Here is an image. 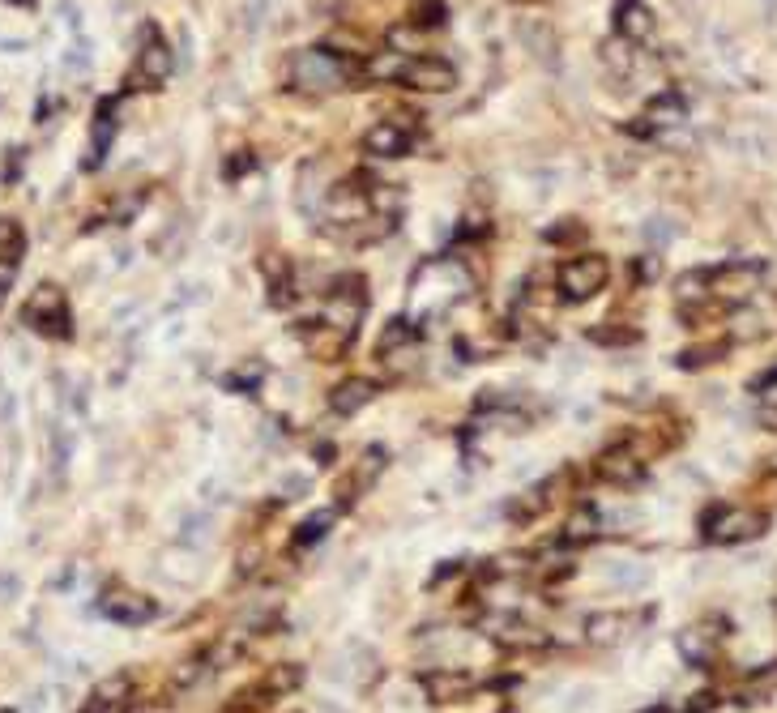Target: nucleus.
<instances>
[{"label":"nucleus","mask_w":777,"mask_h":713,"mask_svg":"<svg viewBox=\"0 0 777 713\" xmlns=\"http://www.w3.org/2000/svg\"><path fill=\"white\" fill-rule=\"evenodd\" d=\"M351 77H359L355 60L338 56L333 47H308L291 60V86L295 90H338Z\"/></svg>","instance_id":"1"},{"label":"nucleus","mask_w":777,"mask_h":713,"mask_svg":"<svg viewBox=\"0 0 777 713\" xmlns=\"http://www.w3.org/2000/svg\"><path fill=\"white\" fill-rule=\"evenodd\" d=\"M765 282V265L760 261H726L709 269V299L718 308H743Z\"/></svg>","instance_id":"2"},{"label":"nucleus","mask_w":777,"mask_h":713,"mask_svg":"<svg viewBox=\"0 0 777 713\" xmlns=\"http://www.w3.org/2000/svg\"><path fill=\"white\" fill-rule=\"evenodd\" d=\"M611 282V261L598 257V252H581V257H568L560 265V274H555V287L568 304H585V299H594L602 287Z\"/></svg>","instance_id":"3"},{"label":"nucleus","mask_w":777,"mask_h":713,"mask_svg":"<svg viewBox=\"0 0 777 713\" xmlns=\"http://www.w3.org/2000/svg\"><path fill=\"white\" fill-rule=\"evenodd\" d=\"M769 530V513L760 509H731V504H718V509H709L705 517V538L718 547H739V543H752Z\"/></svg>","instance_id":"4"},{"label":"nucleus","mask_w":777,"mask_h":713,"mask_svg":"<svg viewBox=\"0 0 777 713\" xmlns=\"http://www.w3.org/2000/svg\"><path fill=\"white\" fill-rule=\"evenodd\" d=\"M22 321L43 338H73L69 304H65V295H60V287H52V282L35 287V295H30L26 308H22Z\"/></svg>","instance_id":"5"},{"label":"nucleus","mask_w":777,"mask_h":713,"mask_svg":"<svg viewBox=\"0 0 777 713\" xmlns=\"http://www.w3.org/2000/svg\"><path fill=\"white\" fill-rule=\"evenodd\" d=\"M398 86H410L419 94H449L457 86V69L449 65L444 56H410L406 52V65L398 73Z\"/></svg>","instance_id":"6"},{"label":"nucleus","mask_w":777,"mask_h":713,"mask_svg":"<svg viewBox=\"0 0 777 713\" xmlns=\"http://www.w3.org/2000/svg\"><path fill=\"white\" fill-rule=\"evenodd\" d=\"M594 479L607 487H637L645 479V457L632 445H611L594 457Z\"/></svg>","instance_id":"7"},{"label":"nucleus","mask_w":777,"mask_h":713,"mask_svg":"<svg viewBox=\"0 0 777 713\" xmlns=\"http://www.w3.org/2000/svg\"><path fill=\"white\" fill-rule=\"evenodd\" d=\"M171 65H176V60H171V47L163 43V35H158V30L150 26L146 30V39H141V52H137V65H133V90H158L171 77Z\"/></svg>","instance_id":"8"},{"label":"nucleus","mask_w":777,"mask_h":713,"mask_svg":"<svg viewBox=\"0 0 777 713\" xmlns=\"http://www.w3.org/2000/svg\"><path fill=\"white\" fill-rule=\"evenodd\" d=\"M688 120V103H684V94L679 90H662L658 99H649V107L637 116V124H628L637 137H654L662 129H675V124H684Z\"/></svg>","instance_id":"9"},{"label":"nucleus","mask_w":777,"mask_h":713,"mask_svg":"<svg viewBox=\"0 0 777 713\" xmlns=\"http://www.w3.org/2000/svg\"><path fill=\"white\" fill-rule=\"evenodd\" d=\"M99 611L107 615L111 624H124V628H141V624H150L154 615H158L154 598L137 594V590H107L99 598Z\"/></svg>","instance_id":"10"},{"label":"nucleus","mask_w":777,"mask_h":713,"mask_svg":"<svg viewBox=\"0 0 777 713\" xmlns=\"http://www.w3.org/2000/svg\"><path fill=\"white\" fill-rule=\"evenodd\" d=\"M410 146H415V129L406 120H376L363 133V154L372 158H406Z\"/></svg>","instance_id":"11"},{"label":"nucleus","mask_w":777,"mask_h":713,"mask_svg":"<svg viewBox=\"0 0 777 713\" xmlns=\"http://www.w3.org/2000/svg\"><path fill=\"white\" fill-rule=\"evenodd\" d=\"M718 624L722 620H709V624H692L679 632V654H684L688 667H709V662L718 658V645L726 637V632H713Z\"/></svg>","instance_id":"12"},{"label":"nucleus","mask_w":777,"mask_h":713,"mask_svg":"<svg viewBox=\"0 0 777 713\" xmlns=\"http://www.w3.org/2000/svg\"><path fill=\"white\" fill-rule=\"evenodd\" d=\"M645 620H649L645 611H641V615H628V611H598V615H590V620H585V637H590L594 645H615V641L632 637V628L645 624Z\"/></svg>","instance_id":"13"},{"label":"nucleus","mask_w":777,"mask_h":713,"mask_svg":"<svg viewBox=\"0 0 777 713\" xmlns=\"http://www.w3.org/2000/svg\"><path fill=\"white\" fill-rule=\"evenodd\" d=\"M419 688L427 692V701L432 705H449V701H462V696L474 692V675H466V671H427L419 679Z\"/></svg>","instance_id":"14"},{"label":"nucleus","mask_w":777,"mask_h":713,"mask_svg":"<svg viewBox=\"0 0 777 713\" xmlns=\"http://www.w3.org/2000/svg\"><path fill=\"white\" fill-rule=\"evenodd\" d=\"M111 141H116V99H103L99 112H94V124H90V150H86V163H82L86 171L103 167Z\"/></svg>","instance_id":"15"},{"label":"nucleus","mask_w":777,"mask_h":713,"mask_svg":"<svg viewBox=\"0 0 777 713\" xmlns=\"http://www.w3.org/2000/svg\"><path fill=\"white\" fill-rule=\"evenodd\" d=\"M129 696H133V679L129 675H107L86 696L82 713H120L124 705H129Z\"/></svg>","instance_id":"16"},{"label":"nucleus","mask_w":777,"mask_h":713,"mask_svg":"<svg viewBox=\"0 0 777 713\" xmlns=\"http://www.w3.org/2000/svg\"><path fill=\"white\" fill-rule=\"evenodd\" d=\"M380 470H385V449H368V453H363V462H359V470H351L342 479V487H338V509H346L351 500H359L363 491H368L380 479Z\"/></svg>","instance_id":"17"},{"label":"nucleus","mask_w":777,"mask_h":713,"mask_svg":"<svg viewBox=\"0 0 777 713\" xmlns=\"http://www.w3.org/2000/svg\"><path fill=\"white\" fill-rule=\"evenodd\" d=\"M487 637L496 641L500 649H543L547 645V632L526 624V620H496Z\"/></svg>","instance_id":"18"},{"label":"nucleus","mask_w":777,"mask_h":713,"mask_svg":"<svg viewBox=\"0 0 777 713\" xmlns=\"http://www.w3.org/2000/svg\"><path fill=\"white\" fill-rule=\"evenodd\" d=\"M615 35H624L628 43H645L654 35V18L641 0H615Z\"/></svg>","instance_id":"19"},{"label":"nucleus","mask_w":777,"mask_h":713,"mask_svg":"<svg viewBox=\"0 0 777 713\" xmlns=\"http://www.w3.org/2000/svg\"><path fill=\"white\" fill-rule=\"evenodd\" d=\"M372 398H376V380L351 376V380H342V385L329 393V410H333V415H355V410H363Z\"/></svg>","instance_id":"20"},{"label":"nucleus","mask_w":777,"mask_h":713,"mask_svg":"<svg viewBox=\"0 0 777 713\" xmlns=\"http://www.w3.org/2000/svg\"><path fill=\"white\" fill-rule=\"evenodd\" d=\"M598 526H602V517H598L594 504H577V509L568 513L564 530H560V543H564V547H585V543H594V538H598Z\"/></svg>","instance_id":"21"},{"label":"nucleus","mask_w":777,"mask_h":713,"mask_svg":"<svg viewBox=\"0 0 777 713\" xmlns=\"http://www.w3.org/2000/svg\"><path fill=\"white\" fill-rule=\"evenodd\" d=\"M726 355H731V342H726V338L696 342V346H688V351H679V368L696 372V368H709V363H722Z\"/></svg>","instance_id":"22"},{"label":"nucleus","mask_w":777,"mask_h":713,"mask_svg":"<svg viewBox=\"0 0 777 713\" xmlns=\"http://www.w3.org/2000/svg\"><path fill=\"white\" fill-rule=\"evenodd\" d=\"M304 684V667H295V662H278V667H269V675L261 679V688L269 696H287Z\"/></svg>","instance_id":"23"},{"label":"nucleus","mask_w":777,"mask_h":713,"mask_svg":"<svg viewBox=\"0 0 777 713\" xmlns=\"http://www.w3.org/2000/svg\"><path fill=\"white\" fill-rule=\"evenodd\" d=\"M632 47H637V43H628L624 35H611L607 43H602V65H607L615 77H628V69H632Z\"/></svg>","instance_id":"24"},{"label":"nucleus","mask_w":777,"mask_h":713,"mask_svg":"<svg viewBox=\"0 0 777 713\" xmlns=\"http://www.w3.org/2000/svg\"><path fill=\"white\" fill-rule=\"evenodd\" d=\"M333 517H338V509H325V513H312L304 526L295 530V547H308V543H316V538H325L329 534V526H333Z\"/></svg>","instance_id":"25"},{"label":"nucleus","mask_w":777,"mask_h":713,"mask_svg":"<svg viewBox=\"0 0 777 713\" xmlns=\"http://www.w3.org/2000/svg\"><path fill=\"white\" fill-rule=\"evenodd\" d=\"M585 338H590L594 346H628V342H637L641 334H637V329H628V325H615V329L611 325H594Z\"/></svg>","instance_id":"26"},{"label":"nucleus","mask_w":777,"mask_h":713,"mask_svg":"<svg viewBox=\"0 0 777 713\" xmlns=\"http://www.w3.org/2000/svg\"><path fill=\"white\" fill-rule=\"evenodd\" d=\"M22 227L13 218H0V257H22Z\"/></svg>","instance_id":"27"},{"label":"nucleus","mask_w":777,"mask_h":713,"mask_svg":"<svg viewBox=\"0 0 777 713\" xmlns=\"http://www.w3.org/2000/svg\"><path fill=\"white\" fill-rule=\"evenodd\" d=\"M18 261L22 257H0V308H5V299L13 291V278H18Z\"/></svg>","instance_id":"28"},{"label":"nucleus","mask_w":777,"mask_h":713,"mask_svg":"<svg viewBox=\"0 0 777 713\" xmlns=\"http://www.w3.org/2000/svg\"><path fill=\"white\" fill-rule=\"evenodd\" d=\"M440 22H444V5H440V0H427V5L419 0V5H415V26H440Z\"/></svg>","instance_id":"29"},{"label":"nucleus","mask_w":777,"mask_h":713,"mask_svg":"<svg viewBox=\"0 0 777 713\" xmlns=\"http://www.w3.org/2000/svg\"><path fill=\"white\" fill-rule=\"evenodd\" d=\"M756 419H760V427H769V432H777V406H760V410H756Z\"/></svg>","instance_id":"30"},{"label":"nucleus","mask_w":777,"mask_h":713,"mask_svg":"<svg viewBox=\"0 0 777 713\" xmlns=\"http://www.w3.org/2000/svg\"><path fill=\"white\" fill-rule=\"evenodd\" d=\"M577 235H581V227H551L547 240H577Z\"/></svg>","instance_id":"31"},{"label":"nucleus","mask_w":777,"mask_h":713,"mask_svg":"<svg viewBox=\"0 0 777 713\" xmlns=\"http://www.w3.org/2000/svg\"><path fill=\"white\" fill-rule=\"evenodd\" d=\"M244 167H252V158H248V154H244V158H231V163H227V176H240Z\"/></svg>","instance_id":"32"},{"label":"nucleus","mask_w":777,"mask_h":713,"mask_svg":"<svg viewBox=\"0 0 777 713\" xmlns=\"http://www.w3.org/2000/svg\"><path fill=\"white\" fill-rule=\"evenodd\" d=\"M645 713H671V709H666V705H654V709H645Z\"/></svg>","instance_id":"33"},{"label":"nucleus","mask_w":777,"mask_h":713,"mask_svg":"<svg viewBox=\"0 0 777 713\" xmlns=\"http://www.w3.org/2000/svg\"><path fill=\"white\" fill-rule=\"evenodd\" d=\"M769 470H773V474H777V453H773V457H769Z\"/></svg>","instance_id":"34"}]
</instances>
